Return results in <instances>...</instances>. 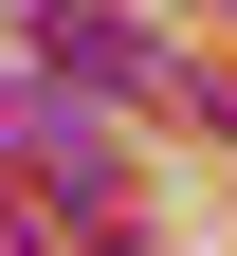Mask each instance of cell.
Here are the masks:
<instances>
[{
	"label": "cell",
	"mask_w": 237,
	"mask_h": 256,
	"mask_svg": "<svg viewBox=\"0 0 237 256\" xmlns=\"http://www.w3.org/2000/svg\"><path fill=\"white\" fill-rule=\"evenodd\" d=\"M37 92H73V110H164V55L128 37V18H91V0H55L37 18Z\"/></svg>",
	"instance_id": "6da1fadb"
}]
</instances>
